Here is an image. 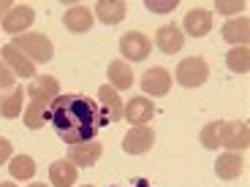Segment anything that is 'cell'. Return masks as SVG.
<instances>
[{
  "mask_svg": "<svg viewBox=\"0 0 250 187\" xmlns=\"http://www.w3.org/2000/svg\"><path fill=\"white\" fill-rule=\"evenodd\" d=\"M188 36L193 38H204L207 33L212 30V14L204 11V8H193L190 14H185V22H182Z\"/></svg>",
  "mask_w": 250,
  "mask_h": 187,
  "instance_id": "17",
  "label": "cell"
},
{
  "mask_svg": "<svg viewBox=\"0 0 250 187\" xmlns=\"http://www.w3.org/2000/svg\"><path fill=\"white\" fill-rule=\"evenodd\" d=\"M101 152H104V147H101L98 141L74 144V147L68 150V163H74L76 168H90V166H95V163H98Z\"/></svg>",
  "mask_w": 250,
  "mask_h": 187,
  "instance_id": "10",
  "label": "cell"
},
{
  "mask_svg": "<svg viewBox=\"0 0 250 187\" xmlns=\"http://www.w3.org/2000/svg\"><path fill=\"white\" fill-rule=\"evenodd\" d=\"M250 144V133H248V122L234 119V122H220V147H229L234 152H245Z\"/></svg>",
  "mask_w": 250,
  "mask_h": 187,
  "instance_id": "4",
  "label": "cell"
},
{
  "mask_svg": "<svg viewBox=\"0 0 250 187\" xmlns=\"http://www.w3.org/2000/svg\"><path fill=\"white\" fill-rule=\"evenodd\" d=\"M76 176H79V168L68 160H57L49 166V179L55 187H74Z\"/></svg>",
  "mask_w": 250,
  "mask_h": 187,
  "instance_id": "18",
  "label": "cell"
},
{
  "mask_svg": "<svg viewBox=\"0 0 250 187\" xmlns=\"http://www.w3.org/2000/svg\"><path fill=\"white\" fill-rule=\"evenodd\" d=\"M0 187H14L11 182H0Z\"/></svg>",
  "mask_w": 250,
  "mask_h": 187,
  "instance_id": "32",
  "label": "cell"
},
{
  "mask_svg": "<svg viewBox=\"0 0 250 187\" xmlns=\"http://www.w3.org/2000/svg\"><path fill=\"white\" fill-rule=\"evenodd\" d=\"M25 95L27 93L22 87H14L6 100H0V114H3L6 119H14L19 112H22V100H25Z\"/></svg>",
  "mask_w": 250,
  "mask_h": 187,
  "instance_id": "22",
  "label": "cell"
},
{
  "mask_svg": "<svg viewBox=\"0 0 250 187\" xmlns=\"http://www.w3.org/2000/svg\"><path fill=\"white\" fill-rule=\"evenodd\" d=\"M223 38L234 46H245L250 38V19L248 17H239V19H231L229 25L223 27Z\"/></svg>",
  "mask_w": 250,
  "mask_h": 187,
  "instance_id": "20",
  "label": "cell"
},
{
  "mask_svg": "<svg viewBox=\"0 0 250 187\" xmlns=\"http://www.w3.org/2000/svg\"><path fill=\"white\" fill-rule=\"evenodd\" d=\"M242 171H245V160L237 152H226V155H220L218 163H215V174H218L220 179H237Z\"/></svg>",
  "mask_w": 250,
  "mask_h": 187,
  "instance_id": "19",
  "label": "cell"
},
{
  "mask_svg": "<svg viewBox=\"0 0 250 187\" xmlns=\"http://www.w3.org/2000/svg\"><path fill=\"white\" fill-rule=\"evenodd\" d=\"M14 84H17V76H14V71L3 62V57H0V90H14Z\"/></svg>",
  "mask_w": 250,
  "mask_h": 187,
  "instance_id": "27",
  "label": "cell"
},
{
  "mask_svg": "<svg viewBox=\"0 0 250 187\" xmlns=\"http://www.w3.org/2000/svg\"><path fill=\"white\" fill-rule=\"evenodd\" d=\"M150 49H152L150 38L144 36V33H139V30H131V33H125V36L120 38V52H123V57H128L131 62L147 60Z\"/></svg>",
  "mask_w": 250,
  "mask_h": 187,
  "instance_id": "5",
  "label": "cell"
},
{
  "mask_svg": "<svg viewBox=\"0 0 250 187\" xmlns=\"http://www.w3.org/2000/svg\"><path fill=\"white\" fill-rule=\"evenodd\" d=\"M123 117H125V122H133V125L150 122V119L155 117V103L147 100L144 95H136V98H131L123 106Z\"/></svg>",
  "mask_w": 250,
  "mask_h": 187,
  "instance_id": "9",
  "label": "cell"
},
{
  "mask_svg": "<svg viewBox=\"0 0 250 187\" xmlns=\"http://www.w3.org/2000/svg\"><path fill=\"white\" fill-rule=\"evenodd\" d=\"M93 22H95V17L87 6H71L68 11L62 14V25L71 33H87L93 27Z\"/></svg>",
  "mask_w": 250,
  "mask_h": 187,
  "instance_id": "13",
  "label": "cell"
},
{
  "mask_svg": "<svg viewBox=\"0 0 250 187\" xmlns=\"http://www.w3.org/2000/svg\"><path fill=\"white\" fill-rule=\"evenodd\" d=\"M0 57H3V62H6L8 68L14 71V76H22V79H36V65H33L30 60H27L22 52L17 49L14 44H6L3 49H0Z\"/></svg>",
  "mask_w": 250,
  "mask_h": 187,
  "instance_id": "8",
  "label": "cell"
},
{
  "mask_svg": "<svg viewBox=\"0 0 250 187\" xmlns=\"http://www.w3.org/2000/svg\"><path fill=\"white\" fill-rule=\"evenodd\" d=\"M125 11H128V6L123 0H98L93 8V17H98L104 25H120L125 19Z\"/></svg>",
  "mask_w": 250,
  "mask_h": 187,
  "instance_id": "16",
  "label": "cell"
},
{
  "mask_svg": "<svg viewBox=\"0 0 250 187\" xmlns=\"http://www.w3.org/2000/svg\"><path fill=\"white\" fill-rule=\"evenodd\" d=\"M11 44L17 46V49L22 52L33 65H36V62H49L52 57H55V46H52V41L44 36V33H25V36H14Z\"/></svg>",
  "mask_w": 250,
  "mask_h": 187,
  "instance_id": "2",
  "label": "cell"
},
{
  "mask_svg": "<svg viewBox=\"0 0 250 187\" xmlns=\"http://www.w3.org/2000/svg\"><path fill=\"white\" fill-rule=\"evenodd\" d=\"M98 98H101V114H104L106 122L123 119V98L117 95V90L109 87V84H104V87L98 90Z\"/></svg>",
  "mask_w": 250,
  "mask_h": 187,
  "instance_id": "14",
  "label": "cell"
},
{
  "mask_svg": "<svg viewBox=\"0 0 250 187\" xmlns=\"http://www.w3.org/2000/svg\"><path fill=\"white\" fill-rule=\"evenodd\" d=\"M84 187H93V185H84Z\"/></svg>",
  "mask_w": 250,
  "mask_h": 187,
  "instance_id": "34",
  "label": "cell"
},
{
  "mask_svg": "<svg viewBox=\"0 0 250 187\" xmlns=\"http://www.w3.org/2000/svg\"><path fill=\"white\" fill-rule=\"evenodd\" d=\"M142 90L147 95H166L171 90V74L166 68H150V71H144Z\"/></svg>",
  "mask_w": 250,
  "mask_h": 187,
  "instance_id": "12",
  "label": "cell"
},
{
  "mask_svg": "<svg viewBox=\"0 0 250 187\" xmlns=\"http://www.w3.org/2000/svg\"><path fill=\"white\" fill-rule=\"evenodd\" d=\"M30 187H46V185H30Z\"/></svg>",
  "mask_w": 250,
  "mask_h": 187,
  "instance_id": "33",
  "label": "cell"
},
{
  "mask_svg": "<svg viewBox=\"0 0 250 187\" xmlns=\"http://www.w3.org/2000/svg\"><path fill=\"white\" fill-rule=\"evenodd\" d=\"M209 79V65H207L204 57H185V60L177 65V84H182V87L188 90H196L201 87L204 81Z\"/></svg>",
  "mask_w": 250,
  "mask_h": 187,
  "instance_id": "3",
  "label": "cell"
},
{
  "mask_svg": "<svg viewBox=\"0 0 250 187\" xmlns=\"http://www.w3.org/2000/svg\"><path fill=\"white\" fill-rule=\"evenodd\" d=\"M8 171H11L14 179H30V176L36 174V163H33V157H27V155H17V157H11Z\"/></svg>",
  "mask_w": 250,
  "mask_h": 187,
  "instance_id": "23",
  "label": "cell"
},
{
  "mask_svg": "<svg viewBox=\"0 0 250 187\" xmlns=\"http://www.w3.org/2000/svg\"><path fill=\"white\" fill-rule=\"evenodd\" d=\"M44 112L46 106L44 103H38V100H30L25 109V125L30 131H38V128H44Z\"/></svg>",
  "mask_w": 250,
  "mask_h": 187,
  "instance_id": "25",
  "label": "cell"
},
{
  "mask_svg": "<svg viewBox=\"0 0 250 187\" xmlns=\"http://www.w3.org/2000/svg\"><path fill=\"white\" fill-rule=\"evenodd\" d=\"M44 122L55 128L60 141L65 144H84L93 141L95 133L106 125L101 109L84 95H57L44 112Z\"/></svg>",
  "mask_w": 250,
  "mask_h": 187,
  "instance_id": "1",
  "label": "cell"
},
{
  "mask_svg": "<svg viewBox=\"0 0 250 187\" xmlns=\"http://www.w3.org/2000/svg\"><path fill=\"white\" fill-rule=\"evenodd\" d=\"M33 19H36V14H33L30 6H14L3 17V30L14 33V36H22V30H27L33 25Z\"/></svg>",
  "mask_w": 250,
  "mask_h": 187,
  "instance_id": "11",
  "label": "cell"
},
{
  "mask_svg": "<svg viewBox=\"0 0 250 187\" xmlns=\"http://www.w3.org/2000/svg\"><path fill=\"white\" fill-rule=\"evenodd\" d=\"M177 0H169V3H155V0H150L147 3V11H158V14H166V11H174Z\"/></svg>",
  "mask_w": 250,
  "mask_h": 187,
  "instance_id": "28",
  "label": "cell"
},
{
  "mask_svg": "<svg viewBox=\"0 0 250 187\" xmlns=\"http://www.w3.org/2000/svg\"><path fill=\"white\" fill-rule=\"evenodd\" d=\"M109 84H112L114 90H131L133 74H131V68H128L123 60L109 62Z\"/></svg>",
  "mask_w": 250,
  "mask_h": 187,
  "instance_id": "21",
  "label": "cell"
},
{
  "mask_svg": "<svg viewBox=\"0 0 250 187\" xmlns=\"http://www.w3.org/2000/svg\"><path fill=\"white\" fill-rule=\"evenodd\" d=\"M201 144L207 150H218L220 147V122H207L201 131Z\"/></svg>",
  "mask_w": 250,
  "mask_h": 187,
  "instance_id": "26",
  "label": "cell"
},
{
  "mask_svg": "<svg viewBox=\"0 0 250 187\" xmlns=\"http://www.w3.org/2000/svg\"><path fill=\"white\" fill-rule=\"evenodd\" d=\"M152 144H155V133L150 128H144V125H136L128 131V136L123 138V150L128 155H144V152L152 150Z\"/></svg>",
  "mask_w": 250,
  "mask_h": 187,
  "instance_id": "6",
  "label": "cell"
},
{
  "mask_svg": "<svg viewBox=\"0 0 250 187\" xmlns=\"http://www.w3.org/2000/svg\"><path fill=\"white\" fill-rule=\"evenodd\" d=\"M11 157V144H8V138H0V166Z\"/></svg>",
  "mask_w": 250,
  "mask_h": 187,
  "instance_id": "30",
  "label": "cell"
},
{
  "mask_svg": "<svg viewBox=\"0 0 250 187\" xmlns=\"http://www.w3.org/2000/svg\"><path fill=\"white\" fill-rule=\"evenodd\" d=\"M11 8H14V6L8 3V0H0V17H6V14L11 11Z\"/></svg>",
  "mask_w": 250,
  "mask_h": 187,
  "instance_id": "31",
  "label": "cell"
},
{
  "mask_svg": "<svg viewBox=\"0 0 250 187\" xmlns=\"http://www.w3.org/2000/svg\"><path fill=\"white\" fill-rule=\"evenodd\" d=\"M155 44L163 55H177L182 49V44H185V36H182V30L177 25H163L155 33Z\"/></svg>",
  "mask_w": 250,
  "mask_h": 187,
  "instance_id": "15",
  "label": "cell"
},
{
  "mask_svg": "<svg viewBox=\"0 0 250 187\" xmlns=\"http://www.w3.org/2000/svg\"><path fill=\"white\" fill-rule=\"evenodd\" d=\"M57 95H60V81H57L55 76H36V79L30 81V87H27V98L38 100V103H44V106H49Z\"/></svg>",
  "mask_w": 250,
  "mask_h": 187,
  "instance_id": "7",
  "label": "cell"
},
{
  "mask_svg": "<svg viewBox=\"0 0 250 187\" xmlns=\"http://www.w3.org/2000/svg\"><path fill=\"white\" fill-rule=\"evenodd\" d=\"M226 62H229V68L237 71V74H248V68H250V52H248V46H234V49L226 55Z\"/></svg>",
  "mask_w": 250,
  "mask_h": 187,
  "instance_id": "24",
  "label": "cell"
},
{
  "mask_svg": "<svg viewBox=\"0 0 250 187\" xmlns=\"http://www.w3.org/2000/svg\"><path fill=\"white\" fill-rule=\"evenodd\" d=\"M218 11L220 14H237V11H245V3H218Z\"/></svg>",
  "mask_w": 250,
  "mask_h": 187,
  "instance_id": "29",
  "label": "cell"
}]
</instances>
